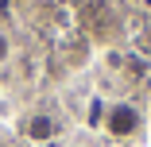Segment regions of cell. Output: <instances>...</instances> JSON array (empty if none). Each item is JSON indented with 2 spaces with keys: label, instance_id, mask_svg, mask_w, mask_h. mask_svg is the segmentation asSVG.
I'll return each mask as SVG.
<instances>
[{
  "label": "cell",
  "instance_id": "1",
  "mask_svg": "<svg viewBox=\"0 0 151 147\" xmlns=\"http://www.w3.org/2000/svg\"><path fill=\"white\" fill-rule=\"evenodd\" d=\"M101 128H105L112 139H132V136H139V128H143V112H139V105H132V101H112V105H105Z\"/></svg>",
  "mask_w": 151,
  "mask_h": 147
},
{
  "label": "cell",
  "instance_id": "2",
  "mask_svg": "<svg viewBox=\"0 0 151 147\" xmlns=\"http://www.w3.org/2000/svg\"><path fill=\"white\" fill-rule=\"evenodd\" d=\"M23 136L31 139V143H50L58 136V120H54L50 112H31L27 124H23Z\"/></svg>",
  "mask_w": 151,
  "mask_h": 147
},
{
  "label": "cell",
  "instance_id": "3",
  "mask_svg": "<svg viewBox=\"0 0 151 147\" xmlns=\"http://www.w3.org/2000/svg\"><path fill=\"white\" fill-rule=\"evenodd\" d=\"M8 58H12V39H8L4 31H0V66H4Z\"/></svg>",
  "mask_w": 151,
  "mask_h": 147
}]
</instances>
